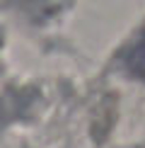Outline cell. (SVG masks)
I'll use <instances>...</instances> for the list:
<instances>
[{"label":"cell","mask_w":145,"mask_h":148,"mask_svg":"<svg viewBox=\"0 0 145 148\" xmlns=\"http://www.w3.org/2000/svg\"><path fill=\"white\" fill-rule=\"evenodd\" d=\"M126 68L136 78L145 80V29L138 34V39L131 44L128 53H126Z\"/></svg>","instance_id":"1"}]
</instances>
